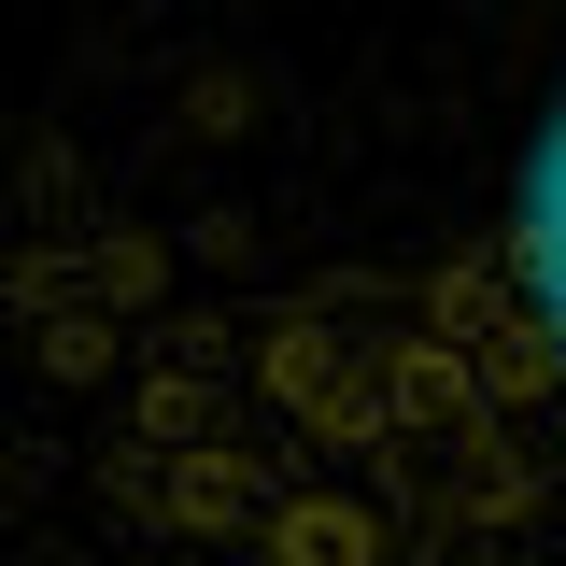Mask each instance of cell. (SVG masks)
<instances>
[{
    "mask_svg": "<svg viewBox=\"0 0 566 566\" xmlns=\"http://www.w3.org/2000/svg\"><path fill=\"white\" fill-rule=\"evenodd\" d=\"M71 553L0 566H566V411L439 241L212 255L71 227L14 255Z\"/></svg>",
    "mask_w": 566,
    "mask_h": 566,
    "instance_id": "obj_1",
    "label": "cell"
}]
</instances>
